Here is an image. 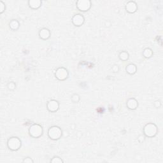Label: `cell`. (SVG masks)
<instances>
[{"label": "cell", "mask_w": 163, "mask_h": 163, "mask_svg": "<svg viewBox=\"0 0 163 163\" xmlns=\"http://www.w3.org/2000/svg\"><path fill=\"white\" fill-rule=\"evenodd\" d=\"M62 135H63V131L58 126H52L48 130V136L49 137L50 139L54 140V141L59 140Z\"/></svg>", "instance_id": "cell-3"}, {"label": "cell", "mask_w": 163, "mask_h": 163, "mask_svg": "<svg viewBox=\"0 0 163 163\" xmlns=\"http://www.w3.org/2000/svg\"><path fill=\"white\" fill-rule=\"evenodd\" d=\"M50 162L52 163H63L64 161L59 156H54L52 159L50 160Z\"/></svg>", "instance_id": "cell-17"}, {"label": "cell", "mask_w": 163, "mask_h": 163, "mask_svg": "<svg viewBox=\"0 0 163 163\" xmlns=\"http://www.w3.org/2000/svg\"><path fill=\"white\" fill-rule=\"evenodd\" d=\"M71 22L75 26L80 27L84 24L85 18L82 14H77L73 16L72 19H71Z\"/></svg>", "instance_id": "cell-8"}, {"label": "cell", "mask_w": 163, "mask_h": 163, "mask_svg": "<svg viewBox=\"0 0 163 163\" xmlns=\"http://www.w3.org/2000/svg\"><path fill=\"white\" fill-rule=\"evenodd\" d=\"M22 162L24 163H33L34 161L32 160V159L31 157H25L23 160H22Z\"/></svg>", "instance_id": "cell-21"}, {"label": "cell", "mask_w": 163, "mask_h": 163, "mask_svg": "<svg viewBox=\"0 0 163 163\" xmlns=\"http://www.w3.org/2000/svg\"><path fill=\"white\" fill-rule=\"evenodd\" d=\"M154 106L156 107V108H159V107L161 106V102L159 100L155 101L154 102Z\"/></svg>", "instance_id": "cell-23"}, {"label": "cell", "mask_w": 163, "mask_h": 163, "mask_svg": "<svg viewBox=\"0 0 163 163\" xmlns=\"http://www.w3.org/2000/svg\"><path fill=\"white\" fill-rule=\"evenodd\" d=\"M5 9H6V6L5 5V3L2 1H0V14H3V13L5 11Z\"/></svg>", "instance_id": "cell-20"}, {"label": "cell", "mask_w": 163, "mask_h": 163, "mask_svg": "<svg viewBox=\"0 0 163 163\" xmlns=\"http://www.w3.org/2000/svg\"><path fill=\"white\" fill-rule=\"evenodd\" d=\"M54 75L57 80L60 81H64L69 77V72H68L66 68L64 67H59L55 70Z\"/></svg>", "instance_id": "cell-6"}, {"label": "cell", "mask_w": 163, "mask_h": 163, "mask_svg": "<svg viewBox=\"0 0 163 163\" xmlns=\"http://www.w3.org/2000/svg\"><path fill=\"white\" fill-rule=\"evenodd\" d=\"M44 133V129L42 126L38 124H34L30 126L29 129V134L32 138H38L42 136Z\"/></svg>", "instance_id": "cell-2"}, {"label": "cell", "mask_w": 163, "mask_h": 163, "mask_svg": "<svg viewBox=\"0 0 163 163\" xmlns=\"http://www.w3.org/2000/svg\"><path fill=\"white\" fill-rule=\"evenodd\" d=\"M28 5L31 9L37 10L41 6V1L40 0H30L28 1Z\"/></svg>", "instance_id": "cell-12"}, {"label": "cell", "mask_w": 163, "mask_h": 163, "mask_svg": "<svg viewBox=\"0 0 163 163\" xmlns=\"http://www.w3.org/2000/svg\"><path fill=\"white\" fill-rule=\"evenodd\" d=\"M60 104L57 100L51 99L49 100L47 103V108L50 112H56L59 109Z\"/></svg>", "instance_id": "cell-7"}, {"label": "cell", "mask_w": 163, "mask_h": 163, "mask_svg": "<svg viewBox=\"0 0 163 163\" xmlns=\"http://www.w3.org/2000/svg\"><path fill=\"white\" fill-rule=\"evenodd\" d=\"M119 57L122 61H126L129 59V55L128 52L126 51H122L120 52L119 55Z\"/></svg>", "instance_id": "cell-16"}, {"label": "cell", "mask_w": 163, "mask_h": 163, "mask_svg": "<svg viewBox=\"0 0 163 163\" xmlns=\"http://www.w3.org/2000/svg\"><path fill=\"white\" fill-rule=\"evenodd\" d=\"M39 37L43 40H47L50 38L51 36V32L49 29L47 28H42L39 31Z\"/></svg>", "instance_id": "cell-10"}, {"label": "cell", "mask_w": 163, "mask_h": 163, "mask_svg": "<svg viewBox=\"0 0 163 163\" xmlns=\"http://www.w3.org/2000/svg\"><path fill=\"white\" fill-rule=\"evenodd\" d=\"M126 71L128 74L133 75L136 73L137 67L135 64H129L128 66L126 67Z\"/></svg>", "instance_id": "cell-13"}, {"label": "cell", "mask_w": 163, "mask_h": 163, "mask_svg": "<svg viewBox=\"0 0 163 163\" xmlns=\"http://www.w3.org/2000/svg\"><path fill=\"white\" fill-rule=\"evenodd\" d=\"M157 127L154 123H148L143 128V134L148 138H153L157 134Z\"/></svg>", "instance_id": "cell-1"}, {"label": "cell", "mask_w": 163, "mask_h": 163, "mask_svg": "<svg viewBox=\"0 0 163 163\" xmlns=\"http://www.w3.org/2000/svg\"><path fill=\"white\" fill-rule=\"evenodd\" d=\"M21 140L18 137L12 136L7 141L8 148L12 151H17L21 147Z\"/></svg>", "instance_id": "cell-4"}, {"label": "cell", "mask_w": 163, "mask_h": 163, "mask_svg": "<svg viewBox=\"0 0 163 163\" xmlns=\"http://www.w3.org/2000/svg\"><path fill=\"white\" fill-rule=\"evenodd\" d=\"M126 106L129 110H135L138 106V102L134 97H131L127 101Z\"/></svg>", "instance_id": "cell-11"}, {"label": "cell", "mask_w": 163, "mask_h": 163, "mask_svg": "<svg viewBox=\"0 0 163 163\" xmlns=\"http://www.w3.org/2000/svg\"><path fill=\"white\" fill-rule=\"evenodd\" d=\"M112 70L113 73H118L119 71V66H117V65H114L112 68Z\"/></svg>", "instance_id": "cell-22"}, {"label": "cell", "mask_w": 163, "mask_h": 163, "mask_svg": "<svg viewBox=\"0 0 163 163\" xmlns=\"http://www.w3.org/2000/svg\"><path fill=\"white\" fill-rule=\"evenodd\" d=\"M7 88L10 90H14L16 88V84L14 82H10L7 84Z\"/></svg>", "instance_id": "cell-19"}, {"label": "cell", "mask_w": 163, "mask_h": 163, "mask_svg": "<svg viewBox=\"0 0 163 163\" xmlns=\"http://www.w3.org/2000/svg\"><path fill=\"white\" fill-rule=\"evenodd\" d=\"M154 52H153V50L150 48H146L143 51V57L146 59H149L152 57Z\"/></svg>", "instance_id": "cell-15"}, {"label": "cell", "mask_w": 163, "mask_h": 163, "mask_svg": "<svg viewBox=\"0 0 163 163\" xmlns=\"http://www.w3.org/2000/svg\"><path fill=\"white\" fill-rule=\"evenodd\" d=\"M71 99L73 103H79L80 102V96L78 94H73V95L71 96Z\"/></svg>", "instance_id": "cell-18"}, {"label": "cell", "mask_w": 163, "mask_h": 163, "mask_svg": "<svg viewBox=\"0 0 163 163\" xmlns=\"http://www.w3.org/2000/svg\"><path fill=\"white\" fill-rule=\"evenodd\" d=\"M137 10H138V6L135 1H130L126 3V10L129 14H134L137 11Z\"/></svg>", "instance_id": "cell-9"}, {"label": "cell", "mask_w": 163, "mask_h": 163, "mask_svg": "<svg viewBox=\"0 0 163 163\" xmlns=\"http://www.w3.org/2000/svg\"><path fill=\"white\" fill-rule=\"evenodd\" d=\"M9 27L10 29H11L12 31H17L19 29V27H20V23L17 20H12L9 23Z\"/></svg>", "instance_id": "cell-14"}, {"label": "cell", "mask_w": 163, "mask_h": 163, "mask_svg": "<svg viewBox=\"0 0 163 163\" xmlns=\"http://www.w3.org/2000/svg\"><path fill=\"white\" fill-rule=\"evenodd\" d=\"M76 6L79 11L86 12L90 9L92 3L89 0H79L76 2Z\"/></svg>", "instance_id": "cell-5"}]
</instances>
